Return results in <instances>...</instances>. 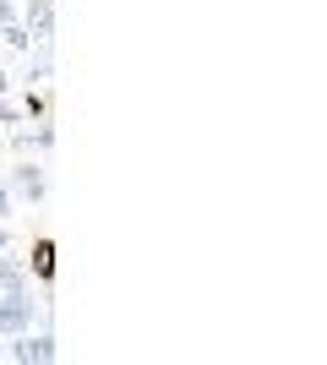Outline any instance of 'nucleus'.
<instances>
[{
  "instance_id": "obj_5",
  "label": "nucleus",
  "mask_w": 327,
  "mask_h": 365,
  "mask_svg": "<svg viewBox=\"0 0 327 365\" xmlns=\"http://www.w3.org/2000/svg\"><path fill=\"white\" fill-rule=\"evenodd\" d=\"M28 273L38 278V284H55V240H49V235H38V240L28 245Z\"/></svg>"
},
{
  "instance_id": "obj_10",
  "label": "nucleus",
  "mask_w": 327,
  "mask_h": 365,
  "mask_svg": "<svg viewBox=\"0 0 327 365\" xmlns=\"http://www.w3.org/2000/svg\"><path fill=\"white\" fill-rule=\"evenodd\" d=\"M11 213V185H6V169H0V218Z\"/></svg>"
},
{
  "instance_id": "obj_2",
  "label": "nucleus",
  "mask_w": 327,
  "mask_h": 365,
  "mask_svg": "<svg viewBox=\"0 0 327 365\" xmlns=\"http://www.w3.org/2000/svg\"><path fill=\"white\" fill-rule=\"evenodd\" d=\"M33 327V294L28 289H6L0 294V333L16 338V333H28Z\"/></svg>"
},
{
  "instance_id": "obj_3",
  "label": "nucleus",
  "mask_w": 327,
  "mask_h": 365,
  "mask_svg": "<svg viewBox=\"0 0 327 365\" xmlns=\"http://www.w3.org/2000/svg\"><path fill=\"white\" fill-rule=\"evenodd\" d=\"M11 360H22V365H49L55 360V338L49 333H16V344H11Z\"/></svg>"
},
{
  "instance_id": "obj_9",
  "label": "nucleus",
  "mask_w": 327,
  "mask_h": 365,
  "mask_svg": "<svg viewBox=\"0 0 327 365\" xmlns=\"http://www.w3.org/2000/svg\"><path fill=\"white\" fill-rule=\"evenodd\" d=\"M11 22H22V11H16V0H0V28H11Z\"/></svg>"
},
{
  "instance_id": "obj_11",
  "label": "nucleus",
  "mask_w": 327,
  "mask_h": 365,
  "mask_svg": "<svg viewBox=\"0 0 327 365\" xmlns=\"http://www.w3.org/2000/svg\"><path fill=\"white\" fill-rule=\"evenodd\" d=\"M0 251H11V235H6V229H0Z\"/></svg>"
},
{
  "instance_id": "obj_4",
  "label": "nucleus",
  "mask_w": 327,
  "mask_h": 365,
  "mask_svg": "<svg viewBox=\"0 0 327 365\" xmlns=\"http://www.w3.org/2000/svg\"><path fill=\"white\" fill-rule=\"evenodd\" d=\"M22 28L33 33V44H49V38H55V0H28Z\"/></svg>"
},
{
  "instance_id": "obj_8",
  "label": "nucleus",
  "mask_w": 327,
  "mask_h": 365,
  "mask_svg": "<svg viewBox=\"0 0 327 365\" xmlns=\"http://www.w3.org/2000/svg\"><path fill=\"white\" fill-rule=\"evenodd\" d=\"M0 38H6V44H11L16 55H28V49H33V33L22 28V22H11V28H0Z\"/></svg>"
},
{
  "instance_id": "obj_12",
  "label": "nucleus",
  "mask_w": 327,
  "mask_h": 365,
  "mask_svg": "<svg viewBox=\"0 0 327 365\" xmlns=\"http://www.w3.org/2000/svg\"><path fill=\"white\" fill-rule=\"evenodd\" d=\"M6 88H11V76H6V66H0V93H6Z\"/></svg>"
},
{
  "instance_id": "obj_6",
  "label": "nucleus",
  "mask_w": 327,
  "mask_h": 365,
  "mask_svg": "<svg viewBox=\"0 0 327 365\" xmlns=\"http://www.w3.org/2000/svg\"><path fill=\"white\" fill-rule=\"evenodd\" d=\"M6 289H28V262H11L0 251V294Z\"/></svg>"
},
{
  "instance_id": "obj_1",
  "label": "nucleus",
  "mask_w": 327,
  "mask_h": 365,
  "mask_svg": "<svg viewBox=\"0 0 327 365\" xmlns=\"http://www.w3.org/2000/svg\"><path fill=\"white\" fill-rule=\"evenodd\" d=\"M6 185H11V197L33 202V207H38V202L49 197V180H44V169L33 164V158H22V164H11V169H6Z\"/></svg>"
},
{
  "instance_id": "obj_7",
  "label": "nucleus",
  "mask_w": 327,
  "mask_h": 365,
  "mask_svg": "<svg viewBox=\"0 0 327 365\" xmlns=\"http://www.w3.org/2000/svg\"><path fill=\"white\" fill-rule=\"evenodd\" d=\"M22 115H28V120H49V93L33 88L28 98H22Z\"/></svg>"
}]
</instances>
